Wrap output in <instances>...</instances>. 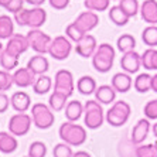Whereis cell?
Masks as SVG:
<instances>
[{
  "instance_id": "7bdbcfd3",
  "label": "cell",
  "mask_w": 157,
  "mask_h": 157,
  "mask_svg": "<svg viewBox=\"0 0 157 157\" xmlns=\"http://www.w3.org/2000/svg\"><path fill=\"white\" fill-rule=\"evenodd\" d=\"M9 106H11L10 98L4 92H0V113H4L9 109Z\"/></svg>"
},
{
  "instance_id": "3957f363",
  "label": "cell",
  "mask_w": 157,
  "mask_h": 157,
  "mask_svg": "<svg viewBox=\"0 0 157 157\" xmlns=\"http://www.w3.org/2000/svg\"><path fill=\"white\" fill-rule=\"evenodd\" d=\"M115 57H116V51H115V48L110 44L108 43L99 44L95 54L92 57V65L98 72L106 74L112 70Z\"/></svg>"
},
{
  "instance_id": "4fadbf2b",
  "label": "cell",
  "mask_w": 157,
  "mask_h": 157,
  "mask_svg": "<svg viewBox=\"0 0 157 157\" xmlns=\"http://www.w3.org/2000/svg\"><path fill=\"white\" fill-rule=\"evenodd\" d=\"M74 23H75V24L79 27L82 33L88 34L89 31H92V30H94L99 24V16L96 14L95 11L88 10V11L81 13V14L78 16L77 20H75Z\"/></svg>"
},
{
  "instance_id": "d6a6232c",
  "label": "cell",
  "mask_w": 157,
  "mask_h": 157,
  "mask_svg": "<svg viewBox=\"0 0 157 157\" xmlns=\"http://www.w3.org/2000/svg\"><path fill=\"white\" fill-rule=\"evenodd\" d=\"M119 6L130 18L140 13V4L137 0H119Z\"/></svg>"
},
{
  "instance_id": "30bf717a",
  "label": "cell",
  "mask_w": 157,
  "mask_h": 157,
  "mask_svg": "<svg viewBox=\"0 0 157 157\" xmlns=\"http://www.w3.org/2000/svg\"><path fill=\"white\" fill-rule=\"evenodd\" d=\"M74 89H75V82L72 72L68 70H59L54 77V91L65 94L70 98L74 94Z\"/></svg>"
},
{
  "instance_id": "816d5d0a",
  "label": "cell",
  "mask_w": 157,
  "mask_h": 157,
  "mask_svg": "<svg viewBox=\"0 0 157 157\" xmlns=\"http://www.w3.org/2000/svg\"><path fill=\"white\" fill-rule=\"evenodd\" d=\"M3 51H4V47H3V44L0 43V55L3 54Z\"/></svg>"
},
{
  "instance_id": "8d00e7d4",
  "label": "cell",
  "mask_w": 157,
  "mask_h": 157,
  "mask_svg": "<svg viewBox=\"0 0 157 157\" xmlns=\"http://www.w3.org/2000/svg\"><path fill=\"white\" fill-rule=\"evenodd\" d=\"M72 146L67 144L65 142H61L58 144H55L54 150H52V156L54 157H72L74 151L71 149Z\"/></svg>"
},
{
  "instance_id": "9a60e30c",
  "label": "cell",
  "mask_w": 157,
  "mask_h": 157,
  "mask_svg": "<svg viewBox=\"0 0 157 157\" xmlns=\"http://www.w3.org/2000/svg\"><path fill=\"white\" fill-rule=\"evenodd\" d=\"M121 67L124 72L128 74H136L137 71L142 68V59H140V54H137L136 51H130L123 54L121 59Z\"/></svg>"
},
{
  "instance_id": "ffe728a7",
  "label": "cell",
  "mask_w": 157,
  "mask_h": 157,
  "mask_svg": "<svg viewBox=\"0 0 157 157\" xmlns=\"http://www.w3.org/2000/svg\"><path fill=\"white\" fill-rule=\"evenodd\" d=\"M132 85H133V81H132L130 74L128 72H117L112 78V86L115 88L116 92L126 94V92L130 91Z\"/></svg>"
},
{
  "instance_id": "d4e9b609",
  "label": "cell",
  "mask_w": 157,
  "mask_h": 157,
  "mask_svg": "<svg viewBox=\"0 0 157 157\" xmlns=\"http://www.w3.org/2000/svg\"><path fill=\"white\" fill-rule=\"evenodd\" d=\"M108 14H109L110 21L115 23V24L119 26V27L126 26V24L129 23V20H130V17L122 10L119 4H117V6H112V7L109 9V11H108Z\"/></svg>"
},
{
  "instance_id": "44dd1931",
  "label": "cell",
  "mask_w": 157,
  "mask_h": 157,
  "mask_svg": "<svg viewBox=\"0 0 157 157\" xmlns=\"http://www.w3.org/2000/svg\"><path fill=\"white\" fill-rule=\"evenodd\" d=\"M95 99L102 105H110L116 99V91L112 85H101L95 91Z\"/></svg>"
},
{
  "instance_id": "8fae6325",
  "label": "cell",
  "mask_w": 157,
  "mask_h": 157,
  "mask_svg": "<svg viewBox=\"0 0 157 157\" xmlns=\"http://www.w3.org/2000/svg\"><path fill=\"white\" fill-rule=\"evenodd\" d=\"M75 52L82 58H91L95 54L98 44H96V38L91 34H85L78 43H75Z\"/></svg>"
},
{
  "instance_id": "b9f144b4",
  "label": "cell",
  "mask_w": 157,
  "mask_h": 157,
  "mask_svg": "<svg viewBox=\"0 0 157 157\" xmlns=\"http://www.w3.org/2000/svg\"><path fill=\"white\" fill-rule=\"evenodd\" d=\"M23 4H24V0H10V3H9L4 9H6L9 13L16 14L17 11L23 10Z\"/></svg>"
},
{
  "instance_id": "52a82bcc",
  "label": "cell",
  "mask_w": 157,
  "mask_h": 157,
  "mask_svg": "<svg viewBox=\"0 0 157 157\" xmlns=\"http://www.w3.org/2000/svg\"><path fill=\"white\" fill-rule=\"evenodd\" d=\"M27 41L31 50L37 52V54H47L51 45L52 38L48 34H45L44 31H41L40 29H31L29 33L26 34Z\"/></svg>"
},
{
  "instance_id": "d590c367",
  "label": "cell",
  "mask_w": 157,
  "mask_h": 157,
  "mask_svg": "<svg viewBox=\"0 0 157 157\" xmlns=\"http://www.w3.org/2000/svg\"><path fill=\"white\" fill-rule=\"evenodd\" d=\"M47 146L43 142H33L29 147V157H45Z\"/></svg>"
},
{
  "instance_id": "7a4b0ae2",
  "label": "cell",
  "mask_w": 157,
  "mask_h": 157,
  "mask_svg": "<svg viewBox=\"0 0 157 157\" xmlns=\"http://www.w3.org/2000/svg\"><path fill=\"white\" fill-rule=\"evenodd\" d=\"M14 21L20 27H30V29H40L47 21V11L43 7L23 9L14 14Z\"/></svg>"
},
{
  "instance_id": "277c9868",
  "label": "cell",
  "mask_w": 157,
  "mask_h": 157,
  "mask_svg": "<svg viewBox=\"0 0 157 157\" xmlns=\"http://www.w3.org/2000/svg\"><path fill=\"white\" fill-rule=\"evenodd\" d=\"M105 121V113L102 109V103L96 99H91L84 105V123L88 129H99Z\"/></svg>"
},
{
  "instance_id": "4316f807",
  "label": "cell",
  "mask_w": 157,
  "mask_h": 157,
  "mask_svg": "<svg viewBox=\"0 0 157 157\" xmlns=\"http://www.w3.org/2000/svg\"><path fill=\"white\" fill-rule=\"evenodd\" d=\"M51 88H52V79L44 74V75H38L36 78V82L33 85V91L37 95H45V94L51 91Z\"/></svg>"
},
{
  "instance_id": "836d02e7",
  "label": "cell",
  "mask_w": 157,
  "mask_h": 157,
  "mask_svg": "<svg viewBox=\"0 0 157 157\" xmlns=\"http://www.w3.org/2000/svg\"><path fill=\"white\" fill-rule=\"evenodd\" d=\"M84 4L88 10L91 11H105L109 10L110 6V0H84Z\"/></svg>"
},
{
  "instance_id": "f6af8a7d",
  "label": "cell",
  "mask_w": 157,
  "mask_h": 157,
  "mask_svg": "<svg viewBox=\"0 0 157 157\" xmlns=\"http://www.w3.org/2000/svg\"><path fill=\"white\" fill-rule=\"evenodd\" d=\"M24 2L29 3V4H31V6H34V7H41L45 0H24Z\"/></svg>"
},
{
  "instance_id": "60d3db41",
  "label": "cell",
  "mask_w": 157,
  "mask_h": 157,
  "mask_svg": "<svg viewBox=\"0 0 157 157\" xmlns=\"http://www.w3.org/2000/svg\"><path fill=\"white\" fill-rule=\"evenodd\" d=\"M153 52H154V48H147L146 51L140 55L142 67L144 68V70H151V58H153Z\"/></svg>"
},
{
  "instance_id": "bcb514c9",
  "label": "cell",
  "mask_w": 157,
  "mask_h": 157,
  "mask_svg": "<svg viewBox=\"0 0 157 157\" xmlns=\"http://www.w3.org/2000/svg\"><path fill=\"white\" fill-rule=\"evenodd\" d=\"M151 70H157V50H154L153 58H151Z\"/></svg>"
},
{
  "instance_id": "7dc6e473",
  "label": "cell",
  "mask_w": 157,
  "mask_h": 157,
  "mask_svg": "<svg viewBox=\"0 0 157 157\" xmlns=\"http://www.w3.org/2000/svg\"><path fill=\"white\" fill-rule=\"evenodd\" d=\"M72 157H92L91 154L88 153V151H84V150H79V151H77V153H74Z\"/></svg>"
},
{
  "instance_id": "4dcf8cb0",
  "label": "cell",
  "mask_w": 157,
  "mask_h": 157,
  "mask_svg": "<svg viewBox=\"0 0 157 157\" xmlns=\"http://www.w3.org/2000/svg\"><path fill=\"white\" fill-rule=\"evenodd\" d=\"M0 65H2V68H3L4 71H14L17 70L18 67V57H16V55L10 54L9 51H6L4 50L3 54L0 55Z\"/></svg>"
},
{
  "instance_id": "ba28073f",
  "label": "cell",
  "mask_w": 157,
  "mask_h": 157,
  "mask_svg": "<svg viewBox=\"0 0 157 157\" xmlns=\"http://www.w3.org/2000/svg\"><path fill=\"white\" fill-rule=\"evenodd\" d=\"M71 51H72V43H71L70 38L67 36H58L52 38L48 54L54 59L62 61V59H67L70 57Z\"/></svg>"
},
{
  "instance_id": "1f68e13d",
  "label": "cell",
  "mask_w": 157,
  "mask_h": 157,
  "mask_svg": "<svg viewBox=\"0 0 157 157\" xmlns=\"http://www.w3.org/2000/svg\"><path fill=\"white\" fill-rule=\"evenodd\" d=\"M143 43L149 45V48L157 47V26H149L142 33Z\"/></svg>"
},
{
  "instance_id": "6da1fadb",
  "label": "cell",
  "mask_w": 157,
  "mask_h": 157,
  "mask_svg": "<svg viewBox=\"0 0 157 157\" xmlns=\"http://www.w3.org/2000/svg\"><path fill=\"white\" fill-rule=\"evenodd\" d=\"M59 137L62 142H65L67 144L75 147V146H82L86 142V129L81 124H77L75 122L67 121L59 126Z\"/></svg>"
},
{
  "instance_id": "f1b7e54d",
  "label": "cell",
  "mask_w": 157,
  "mask_h": 157,
  "mask_svg": "<svg viewBox=\"0 0 157 157\" xmlns=\"http://www.w3.org/2000/svg\"><path fill=\"white\" fill-rule=\"evenodd\" d=\"M116 45H117V50L123 54L126 52H130V51H135V47H136V38L132 34H122L116 41Z\"/></svg>"
},
{
  "instance_id": "cb8c5ba5",
  "label": "cell",
  "mask_w": 157,
  "mask_h": 157,
  "mask_svg": "<svg viewBox=\"0 0 157 157\" xmlns=\"http://www.w3.org/2000/svg\"><path fill=\"white\" fill-rule=\"evenodd\" d=\"M84 115V105L79 101H71L65 106V117L70 122H77Z\"/></svg>"
},
{
  "instance_id": "603a6c76",
  "label": "cell",
  "mask_w": 157,
  "mask_h": 157,
  "mask_svg": "<svg viewBox=\"0 0 157 157\" xmlns=\"http://www.w3.org/2000/svg\"><path fill=\"white\" fill-rule=\"evenodd\" d=\"M96 88H98L96 81L92 77H89V75H84V77H81L77 81V89H78V92H79V94H82V95H85V96L95 94Z\"/></svg>"
},
{
  "instance_id": "5b68a950",
  "label": "cell",
  "mask_w": 157,
  "mask_h": 157,
  "mask_svg": "<svg viewBox=\"0 0 157 157\" xmlns=\"http://www.w3.org/2000/svg\"><path fill=\"white\" fill-rule=\"evenodd\" d=\"M31 119H33V124H36V128L45 130L54 124L55 115L54 110L45 103H34L31 106Z\"/></svg>"
},
{
  "instance_id": "d6986e66",
  "label": "cell",
  "mask_w": 157,
  "mask_h": 157,
  "mask_svg": "<svg viewBox=\"0 0 157 157\" xmlns=\"http://www.w3.org/2000/svg\"><path fill=\"white\" fill-rule=\"evenodd\" d=\"M27 68H29L36 77H38V75H44V74L50 70V62H48V59L45 58L43 54H36L34 57H31V58L29 59Z\"/></svg>"
},
{
  "instance_id": "c3c4849f",
  "label": "cell",
  "mask_w": 157,
  "mask_h": 157,
  "mask_svg": "<svg viewBox=\"0 0 157 157\" xmlns=\"http://www.w3.org/2000/svg\"><path fill=\"white\" fill-rule=\"evenodd\" d=\"M151 91L157 94V74L151 77Z\"/></svg>"
},
{
  "instance_id": "e575fe53",
  "label": "cell",
  "mask_w": 157,
  "mask_h": 157,
  "mask_svg": "<svg viewBox=\"0 0 157 157\" xmlns=\"http://www.w3.org/2000/svg\"><path fill=\"white\" fill-rule=\"evenodd\" d=\"M136 157H157V144H139L135 149Z\"/></svg>"
},
{
  "instance_id": "7402d4cb",
  "label": "cell",
  "mask_w": 157,
  "mask_h": 157,
  "mask_svg": "<svg viewBox=\"0 0 157 157\" xmlns=\"http://www.w3.org/2000/svg\"><path fill=\"white\" fill-rule=\"evenodd\" d=\"M18 147V142L10 132H0V151L4 154L14 153Z\"/></svg>"
},
{
  "instance_id": "74e56055",
  "label": "cell",
  "mask_w": 157,
  "mask_h": 157,
  "mask_svg": "<svg viewBox=\"0 0 157 157\" xmlns=\"http://www.w3.org/2000/svg\"><path fill=\"white\" fill-rule=\"evenodd\" d=\"M65 36L70 38L71 41H74V43H78V41L82 38V37L85 36V33H82L81 31V29L75 24V23H71V24H68L65 29Z\"/></svg>"
},
{
  "instance_id": "ac0fdd59",
  "label": "cell",
  "mask_w": 157,
  "mask_h": 157,
  "mask_svg": "<svg viewBox=\"0 0 157 157\" xmlns=\"http://www.w3.org/2000/svg\"><path fill=\"white\" fill-rule=\"evenodd\" d=\"M140 16L150 26H157V2L144 0L140 4Z\"/></svg>"
},
{
  "instance_id": "f5cc1de1",
  "label": "cell",
  "mask_w": 157,
  "mask_h": 157,
  "mask_svg": "<svg viewBox=\"0 0 157 157\" xmlns=\"http://www.w3.org/2000/svg\"><path fill=\"white\" fill-rule=\"evenodd\" d=\"M26 157H29V156H26Z\"/></svg>"
},
{
  "instance_id": "7c38bea8",
  "label": "cell",
  "mask_w": 157,
  "mask_h": 157,
  "mask_svg": "<svg viewBox=\"0 0 157 157\" xmlns=\"http://www.w3.org/2000/svg\"><path fill=\"white\" fill-rule=\"evenodd\" d=\"M29 48H30V45H29V41H27L26 36H23V34H13V36L9 38L4 50L9 51L10 54L16 55V57H20V55L24 54Z\"/></svg>"
},
{
  "instance_id": "9c48e42d",
  "label": "cell",
  "mask_w": 157,
  "mask_h": 157,
  "mask_svg": "<svg viewBox=\"0 0 157 157\" xmlns=\"http://www.w3.org/2000/svg\"><path fill=\"white\" fill-rule=\"evenodd\" d=\"M31 123H33V119L26 112L24 113H16L9 121V132L14 136H26L30 132Z\"/></svg>"
},
{
  "instance_id": "f546056e",
  "label": "cell",
  "mask_w": 157,
  "mask_h": 157,
  "mask_svg": "<svg viewBox=\"0 0 157 157\" xmlns=\"http://www.w3.org/2000/svg\"><path fill=\"white\" fill-rule=\"evenodd\" d=\"M133 86L139 94H146V92L151 91V75L146 72L139 74L133 82Z\"/></svg>"
},
{
  "instance_id": "484cf974",
  "label": "cell",
  "mask_w": 157,
  "mask_h": 157,
  "mask_svg": "<svg viewBox=\"0 0 157 157\" xmlns=\"http://www.w3.org/2000/svg\"><path fill=\"white\" fill-rule=\"evenodd\" d=\"M14 34V23L13 18L7 14L0 16V40H9Z\"/></svg>"
},
{
  "instance_id": "ab89813d",
  "label": "cell",
  "mask_w": 157,
  "mask_h": 157,
  "mask_svg": "<svg viewBox=\"0 0 157 157\" xmlns=\"http://www.w3.org/2000/svg\"><path fill=\"white\" fill-rule=\"evenodd\" d=\"M144 116L149 119V121H156L157 119V99L153 101H149V102L144 105Z\"/></svg>"
},
{
  "instance_id": "ee69618b",
  "label": "cell",
  "mask_w": 157,
  "mask_h": 157,
  "mask_svg": "<svg viewBox=\"0 0 157 157\" xmlns=\"http://www.w3.org/2000/svg\"><path fill=\"white\" fill-rule=\"evenodd\" d=\"M48 3L55 10H64L70 4V0H48Z\"/></svg>"
},
{
  "instance_id": "e0dca14e",
  "label": "cell",
  "mask_w": 157,
  "mask_h": 157,
  "mask_svg": "<svg viewBox=\"0 0 157 157\" xmlns=\"http://www.w3.org/2000/svg\"><path fill=\"white\" fill-rule=\"evenodd\" d=\"M13 82L18 88H29L33 86L36 82V75H34L29 68H17L13 72Z\"/></svg>"
},
{
  "instance_id": "2e32d148",
  "label": "cell",
  "mask_w": 157,
  "mask_h": 157,
  "mask_svg": "<svg viewBox=\"0 0 157 157\" xmlns=\"http://www.w3.org/2000/svg\"><path fill=\"white\" fill-rule=\"evenodd\" d=\"M11 108L17 112V113H24L31 108V98L27 92L24 91H17L14 92L10 98Z\"/></svg>"
},
{
  "instance_id": "8992f818",
  "label": "cell",
  "mask_w": 157,
  "mask_h": 157,
  "mask_svg": "<svg viewBox=\"0 0 157 157\" xmlns=\"http://www.w3.org/2000/svg\"><path fill=\"white\" fill-rule=\"evenodd\" d=\"M132 113V108L128 102L124 101H116L113 105L109 108V110L106 112V122L113 126V128H119L122 124H124L129 121Z\"/></svg>"
},
{
  "instance_id": "5bb4252c",
  "label": "cell",
  "mask_w": 157,
  "mask_h": 157,
  "mask_svg": "<svg viewBox=\"0 0 157 157\" xmlns=\"http://www.w3.org/2000/svg\"><path fill=\"white\" fill-rule=\"evenodd\" d=\"M150 129H151V124H150L149 119H140V121H137V123L133 126V129H132V136H130V140L133 144H136V146H139V144H142L144 140H146V137L149 136V132Z\"/></svg>"
},
{
  "instance_id": "f35d334b",
  "label": "cell",
  "mask_w": 157,
  "mask_h": 157,
  "mask_svg": "<svg viewBox=\"0 0 157 157\" xmlns=\"http://www.w3.org/2000/svg\"><path fill=\"white\" fill-rule=\"evenodd\" d=\"M13 85H14V82H13V75H11L9 71L0 70V92L9 91Z\"/></svg>"
},
{
  "instance_id": "681fc988",
  "label": "cell",
  "mask_w": 157,
  "mask_h": 157,
  "mask_svg": "<svg viewBox=\"0 0 157 157\" xmlns=\"http://www.w3.org/2000/svg\"><path fill=\"white\" fill-rule=\"evenodd\" d=\"M9 3H10V0H0V6L2 7H6Z\"/></svg>"
},
{
  "instance_id": "83f0119b",
  "label": "cell",
  "mask_w": 157,
  "mask_h": 157,
  "mask_svg": "<svg viewBox=\"0 0 157 157\" xmlns=\"http://www.w3.org/2000/svg\"><path fill=\"white\" fill-rule=\"evenodd\" d=\"M67 103H68V96L58 91L52 92L51 95H50V99H48V106H50L54 112L62 110L67 106Z\"/></svg>"
},
{
  "instance_id": "f907efd6",
  "label": "cell",
  "mask_w": 157,
  "mask_h": 157,
  "mask_svg": "<svg viewBox=\"0 0 157 157\" xmlns=\"http://www.w3.org/2000/svg\"><path fill=\"white\" fill-rule=\"evenodd\" d=\"M151 130H153V135L157 137V122L153 124V126H151Z\"/></svg>"
}]
</instances>
